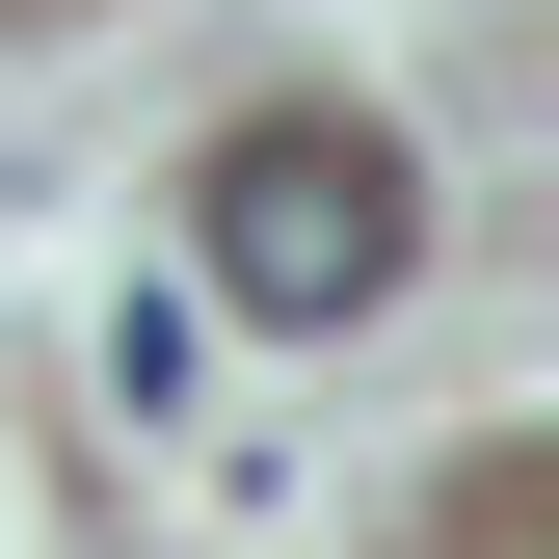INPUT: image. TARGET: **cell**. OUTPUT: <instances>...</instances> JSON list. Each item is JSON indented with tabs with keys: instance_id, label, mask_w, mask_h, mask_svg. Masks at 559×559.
<instances>
[{
	"instance_id": "obj_1",
	"label": "cell",
	"mask_w": 559,
	"mask_h": 559,
	"mask_svg": "<svg viewBox=\"0 0 559 559\" xmlns=\"http://www.w3.org/2000/svg\"><path fill=\"white\" fill-rule=\"evenodd\" d=\"M427 266V160L400 133H346V107H266V133H214V187H187V294L214 320H266V346H346Z\"/></svg>"
}]
</instances>
